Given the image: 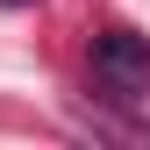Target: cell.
Instances as JSON below:
<instances>
[{
  "label": "cell",
  "mask_w": 150,
  "mask_h": 150,
  "mask_svg": "<svg viewBox=\"0 0 150 150\" xmlns=\"http://www.w3.org/2000/svg\"><path fill=\"white\" fill-rule=\"evenodd\" d=\"M86 57H93V86H100V100L136 107L143 93H150V36H136V29H100Z\"/></svg>",
  "instance_id": "obj_1"
},
{
  "label": "cell",
  "mask_w": 150,
  "mask_h": 150,
  "mask_svg": "<svg viewBox=\"0 0 150 150\" xmlns=\"http://www.w3.org/2000/svg\"><path fill=\"white\" fill-rule=\"evenodd\" d=\"M0 7H29V0H0Z\"/></svg>",
  "instance_id": "obj_2"
}]
</instances>
